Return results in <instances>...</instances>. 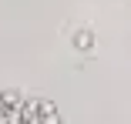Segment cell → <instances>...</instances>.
<instances>
[{
  "mask_svg": "<svg viewBox=\"0 0 131 124\" xmlns=\"http://www.w3.org/2000/svg\"><path fill=\"white\" fill-rule=\"evenodd\" d=\"M0 121H4V124H24V101L14 104V107H7L4 114H0Z\"/></svg>",
  "mask_w": 131,
  "mask_h": 124,
  "instance_id": "obj_2",
  "label": "cell"
},
{
  "mask_svg": "<svg viewBox=\"0 0 131 124\" xmlns=\"http://www.w3.org/2000/svg\"><path fill=\"white\" fill-rule=\"evenodd\" d=\"M24 124H61V114L50 101L30 97V101H24Z\"/></svg>",
  "mask_w": 131,
  "mask_h": 124,
  "instance_id": "obj_1",
  "label": "cell"
},
{
  "mask_svg": "<svg viewBox=\"0 0 131 124\" xmlns=\"http://www.w3.org/2000/svg\"><path fill=\"white\" fill-rule=\"evenodd\" d=\"M74 47H77V51H91V47H94V34L91 30H77L74 34Z\"/></svg>",
  "mask_w": 131,
  "mask_h": 124,
  "instance_id": "obj_3",
  "label": "cell"
}]
</instances>
